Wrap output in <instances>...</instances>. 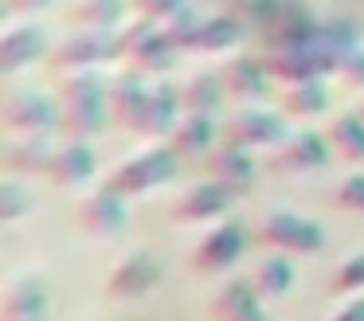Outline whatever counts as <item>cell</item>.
<instances>
[{
  "mask_svg": "<svg viewBox=\"0 0 364 321\" xmlns=\"http://www.w3.org/2000/svg\"><path fill=\"white\" fill-rule=\"evenodd\" d=\"M325 321H364V298H345V305L333 310Z\"/></svg>",
  "mask_w": 364,
  "mask_h": 321,
  "instance_id": "836d02e7",
  "label": "cell"
},
{
  "mask_svg": "<svg viewBox=\"0 0 364 321\" xmlns=\"http://www.w3.org/2000/svg\"><path fill=\"white\" fill-rule=\"evenodd\" d=\"M208 177L220 180L228 192L243 196L247 188L255 184V161H251V149L235 145V141H223L208 153Z\"/></svg>",
  "mask_w": 364,
  "mask_h": 321,
  "instance_id": "e0dca14e",
  "label": "cell"
},
{
  "mask_svg": "<svg viewBox=\"0 0 364 321\" xmlns=\"http://www.w3.org/2000/svg\"><path fill=\"white\" fill-rule=\"evenodd\" d=\"M149 78H145V70H129V75H122L118 83L110 86V114L118 117L126 130H141V114H145V102H149Z\"/></svg>",
  "mask_w": 364,
  "mask_h": 321,
  "instance_id": "ac0fdd59",
  "label": "cell"
},
{
  "mask_svg": "<svg viewBox=\"0 0 364 321\" xmlns=\"http://www.w3.org/2000/svg\"><path fill=\"white\" fill-rule=\"evenodd\" d=\"M333 200H337L345 211H353V216H364V172L341 180V188H337V196H333Z\"/></svg>",
  "mask_w": 364,
  "mask_h": 321,
  "instance_id": "4dcf8cb0",
  "label": "cell"
},
{
  "mask_svg": "<svg viewBox=\"0 0 364 321\" xmlns=\"http://www.w3.org/2000/svg\"><path fill=\"white\" fill-rule=\"evenodd\" d=\"M235 204V192L220 184V180H204V184H188L181 196L173 200L168 216H173L176 227H188V223H208V219H220L231 211Z\"/></svg>",
  "mask_w": 364,
  "mask_h": 321,
  "instance_id": "9c48e42d",
  "label": "cell"
},
{
  "mask_svg": "<svg viewBox=\"0 0 364 321\" xmlns=\"http://www.w3.org/2000/svg\"><path fill=\"white\" fill-rule=\"evenodd\" d=\"M137 8L145 12V20H157V23H165V20H173L176 12H184V0H137Z\"/></svg>",
  "mask_w": 364,
  "mask_h": 321,
  "instance_id": "d6a6232c",
  "label": "cell"
},
{
  "mask_svg": "<svg viewBox=\"0 0 364 321\" xmlns=\"http://www.w3.org/2000/svg\"><path fill=\"white\" fill-rule=\"evenodd\" d=\"M122 51L129 55V59L137 63V70H145V75H157V70H168L173 67V39H168L165 23L157 20H141L134 23V28L122 31Z\"/></svg>",
  "mask_w": 364,
  "mask_h": 321,
  "instance_id": "ba28073f",
  "label": "cell"
},
{
  "mask_svg": "<svg viewBox=\"0 0 364 321\" xmlns=\"http://www.w3.org/2000/svg\"><path fill=\"white\" fill-rule=\"evenodd\" d=\"M255 239L267 243V247H274V251H286V255H314V251H321L325 231H321V223L298 216V211L274 208V211H267V216L259 219Z\"/></svg>",
  "mask_w": 364,
  "mask_h": 321,
  "instance_id": "277c9868",
  "label": "cell"
},
{
  "mask_svg": "<svg viewBox=\"0 0 364 321\" xmlns=\"http://www.w3.org/2000/svg\"><path fill=\"white\" fill-rule=\"evenodd\" d=\"M228 321H270V317H267V310H262V302H255V305H247L243 313H235V317H228Z\"/></svg>",
  "mask_w": 364,
  "mask_h": 321,
  "instance_id": "e575fe53",
  "label": "cell"
},
{
  "mask_svg": "<svg viewBox=\"0 0 364 321\" xmlns=\"http://www.w3.org/2000/svg\"><path fill=\"white\" fill-rule=\"evenodd\" d=\"M255 302H262V298L255 294L251 278H231V282H223V286L212 294V302H208V317H212V321H228V317L243 313L247 305H255Z\"/></svg>",
  "mask_w": 364,
  "mask_h": 321,
  "instance_id": "484cf974",
  "label": "cell"
},
{
  "mask_svg": "<svg viewBox=\"0 0 364 321\" xmlns=\"http://www.w3.org/2000/svg\"><path fill=\"white\" fill-rule=\"evenodd\" d=\"M110 117V86L90 70H67L59 83V130L75 141H90Z\"/></svg>",
  "mask_w": 364,
  "mask_h": 321,
  "instance_id": "6da1fadb",
  "label": "cell"
},
{
  "mask_svg": "<svg viewBox=\"0 0 364 321\" xmlns=\"http://www.w3.org/2000/svg\"><path fill=\"white\" fill-rule=\"evenodd\" d=\"M0 321H48V286L43 274L24 270L0 290Z\"/></svg>",
  "mask_w": 364,
  "mask_h": 321,
  "instance_id": "8fae6325",
  "label": "cell"
},
{
  "mask_svg": "<svg viewBox=\"0 0 364 321\" xmlns=\"http://www.w3.org/2000/svg\"><path fill=\"white\" fill-rule=\"evenodd\" d=\"M286 137H290V133H286L282 114H270V110H262V106H243L228 122V141H235V145H243V149H274V145H282Z\"/></svg>",
  "mask_w": 364,
  "mask_h": 321,
  "instance_id": "5bb4252c",
  "label": "cell"
},
{
  "mask_svg": "<svg viewBox=\"0 0 364 321\" xmlns=\"http://www.w3.org/2000/svg\"><path fill=\"white\" fill-rule=\"evenodd\" d=\"M356 114H360V117H364V102H360V110H356Z\"/></svg>",
  "mask_w": 364,
  "mask_h": 321,
  "instance_id": "8d00e7d4",
  "label": "cell"
},
{
  "mask_svg": "<svg viewBox=\"0 0 364 321\" xmlns=\"http://www.w3.org/2000/svg\"><path fill=\"white\" fill-rule=\"evenodd\" d=\"M270 78H282L286 86L290 83H306V78H325L337 70V55L321 43V36L309 39V43H282V47H270L267 59Z\"/></svg>",
  "mask_w": 364,
  "mask_h": 321,
  "instance_id": "3957f363",
  "label": "cell"
},
{
  "mask_svg": "<svg viewBox=\"0 0 364 321\" xmlns=\"http://www.w3.org/2000/svg\"><path fill=\"white\" fill-rule=\"evenodd\" d=\"M220 78H223V90L235 94V98L251 102V98H262L270 86V70L262 59H247V55H235L220 67Z\"/></svg>",
  "mask_w": 364,
  "mask_h": 321,
  "instance_id": "ffe728a7",
  "label": "cell"
},
{
  "mask_svg": "<svg viewBox=\"0 0 364 321\" xmlns=\"http://www.w3.org/2000/svg\"><path fill=\"white\" fill-rule=\"evenodd\" d=\"M118 51H122V36H114V31H75L67 43L55 47L51 63L59 70H90L98 63L114 59Z\"/></svg>",
  "mask_w": 364,
  "mask_h": 321,
  "instance_id": "4fadbf2b",
  "label": "cell"
},
{
  "mask_svg": "<svg viewBox=\"0 0 364 321\" xmlns=\"http://www.w3.org/2000/svg\"><path fill=\"white\" fill-rule=\"evenodd\" d=\"M0 117L12 133H51L59 130V106L40 90H12L0 106Z\"/></svg>",
  "mask_w": 364,
  "mask_h": 321,
  "instance_id": "30bf717a",
  "label": "cell"
},
{
  "mask_svg": "<svg viewBox=\"0 0 364 321\" xmlns=\"http://www.w3.org/2000/svg\"><path fill=\"white\" fill-rule=\"evenodd\" d=\"M32 208H36L32 192H28L16 177H9L4 184H0V219H4V223H16V219L28 216Z\"/></svg>",
  "mask_w": 364,
  "mask_h": 321,
  "instance_id": "f1b7e54d",
  "label": "cell"
},
{
  "mask_svg": "<svg viewBox=\"0 0 364 321\" xmlns=\"http://www.w3.org/2000/svg\"><path fill=\"white\" fill-rule=\"evenodd\" d=\"M329 110V90H325V78H306V83H290L282 90V114L294 122H306V117H321Z\"/></svg>",
  "mask_w": 364,
  "mask_h": 321,
  "instance_id": "7402d4cb",
  "label": "cell"
},
{
  "mask_svg": "<svg viewBox=\"0 0 364 321\" xmlns=\"http://www.w3.org/2000/svg\"><path fill=\"white\" fill-rule=\"evenodd\" d=\"M329 145L345 153L348 161H364V117L360 114H341L329 125Z\"/></svg>",
  "mask_w": 364,
  "mask_h": 321,
  "instance_id": "83f0119b",
  "label": "cell"
},
{
  "mask_svg": "<svg viewBox=\"0 0 364 321\" xmlns=\"http://www.w3.org/2000/svg\"><path fill=\"white\" fill-rule=\"evenodd\" d=\"M251 286H255V294H259V298H282V294H290V286H294V266H290V258H286V251L267 255L262 263H255Z\"/></svg>",
  "mask_w": 364,
  "mask_h": 321,
  "instance_id": "603a6c76",
  "label": "cell"
},
{
  "mask_svg": "<svg viewBox=\"0 0 364 321\" xmlns=\"http://www.w3.org/2000/svg\"><path fill=\"white\" fill-rule=\"evenodd\" d=\"M247 243H251V235H247V227L239 219H220L215 227H208L200 235L188 263L196 274H223L247 255Z\"/></svg>",
  "mask_w": 364,
  "mask_h": 321,
  "instance_id": "5b68a950",
  "label": "cell"
},
{
  "mask_svg": "<svg viewBox=\"0 0 364 321\" xmlns=\"http://www.w3.org/2000/svg\"><path fill=\"white\" fill-rule=\"evenodd\" d=\"M55 149L59 145H51V133H16V137L4 141L0 164L9 177H48Z\"/></svg>",
  "mask_w": 364,
  "mask_h": 321,
  "instance_id": "7c38bea8",
  "label": "cell"
},
{
  "mask_svg": "<svg viewBox=\"0 0 364 321\" xmlns=\"http://www.w3.org/2000/svg\"><path fill=\"white\" fill-rule=\"evenodd\" d=\"M235 43H239V20H231V16H212V20H200L192 51H231Z\"/></svg>",
  "mask_w": 364,
  "mask_h": 321,
  "instance_id": "4316f807",
  "label": "cell"
},
{
  "mask_svg": "<svg viewBox=\"0 0 364 321\" xmlns=\"http://www.w3.org/2000/svg\"><path fill=\"white\" fill-rule=\"evenodd\" d=\"M75 216H79V227H82V231L95 235V239H114V235H122V231H126V223H129L126 196L114 192L110 184L90 188V192L79 200Z\"/></svg>",
  "mask_w": 364,
  "mask_h": 321,
  "instance_id": "52a82bcc",
  "label": "cell"
},
{
  "mask_svg": "<svg viewBox=\"0 0 364 321\" xmlns=\"http://www.w3.org/2000/svg\"><path fill=\"white\" fill-rule=\"evenodd\" d=\"M48 4H55V0H9L12 12H36V8H48Z\"/></svg>",
  "mask_w": 364,
  "mask_h": 321,
  "instance_id": "d590c367",
  "label": "cell"
},
{
  "mask_svg": "<svg viewBox=\"0 0 364 321\" xmlns=\"http://www.w3.org/2000/svg\"><path fill=\"white\" fill-rule=\"evenodd\" d=\"M220 98H223L220 70H200V75H192L188 83L181 86V102L192 114H215V110H220Z\"/></svg>",
  "mask_w": 364,
  "mask_h": 321,
  "instance_id": "d4e9b609",
  "label": "cell"
},
{
  "mask_svg": "<svg viewBox=\"0 0 364 321\" xmlns=\"http://www.w3.org/2000/svg\"><path fill=\"white\" fill-rule=\"evenodd\" d=\"M48 55V36H43L40 23H16L0 36V70L4 75H16V70L32 67Z\"/></svg>",
  "mask_w": 364,
  "mask_h": 321,
  "instance_id": "2e32d148",
  "label": "cell"
},
{
  "mask_svg": "<svg viewBox=\"0 0 364 321\" xmlns=\"http://www.w3.org/2000/svg\"><path fill=\"white\" fill-rule=\"evenodd\" d=\"M90 177H95V149H90V141L67 137L63 145L55 149V161H51L48 180L55 188H75V184H87Z\"/></svg>",
  "mask_w": 364,
  "mask_h": 321,
  "instance_id": "d6986e66",
  "label": "cell"
},
{
  "mask_svg": "<svg viewBox=\"0 0 364 321\" xmlns=\"http://www.w3.org/2000/svg\"><path fill=\"white\" fill-rule=\"evenodd\" d=\"M215 137H220L215 114H192V110H184L176 130L168 133V145L176 149V157H196V153H212Z\"/></svg>",
  "mask_w": 364,
  "mask_h": 321,
  "instance_id": "44dd1931",
  "label": "cell"
},
{
  "mask_svg": "<svg viewBox=\"0 0 364 321\" xmlns=\"http://www.w3.org/2000/svg\"><path fill=\"white\" fill-rule=\"evenodd\" d=\"M329 161V141L321 133H290L282 145L270 149V172H314Z\"/></svg>",
  "mask_w": 364,
  "mask_h": 321,
  "instance_id": "9a60e30c",
  "label": "cell"
},
{
  "mask_svg": "<svg viewBox=\"0 0 364 321\" xmlns=\"http://www.w3.org/2000/svg\"><path fill=\"white\" fill-rule=\"evenodd\" d=\"M329 290L337 298H353V294H364V251L360 255H348L345 263L333 270L329 278Z\"/></svg>",
  "mask_w": 364,
  "mask_h": 321,
  "instance_id": "f546056e",
  "label": "cell"
},
{
  "mask_svg": "<svg viewBox=\"0 0 364 321\" xmlns=\"http://www.w3.org/2000/svg\"><path fill=\"white\" fill-rule=\"evenodd\" d=\"M176 169H181V157H176L173 145H145V149H137L134 157H126V161L110 172L106 184L122 196H145L157 184H168V180L176 177Z\"/></svg>",
  "mask_w": 364,
  "mask_h": 321,
  "instance_id": "7a4b0ae2",
  "label": "cell"
},
{
  "mask_svg": "<svg viewBox=\"0 0 364 321\" xmlns=\"http://www.w3.org/2000/svg\"><path fill=\"white\" fill-rule=\"evenodd\" d=\"M337 75L345 78L348 86H356V90H364V43L348 47L345 55L337 59Z\"/></svg>",
  "mask_w": 364,
  "mask_h": 321,
  "instance_id": "1f68e13d",
  "label": "cell"
},
{
  "mask_svg": "<svg viewBox=\"0 0 364 321\" xmlns=\"http://www.w3.org/2000/svg\"><path fill=\"white\" fill-rule=\"evenodd\" d=\"M161 282V263L149 255V251H129L126 258H118V263L110 266V274H106V302H137V298H145L149 290H157Z\"/></svg>",
  "mask_w": 364,
  "mask_h": 321,
  "instance_id": "8992f818",
  "label": "cell"
},
{
  "mask_svg": "<svg viewBox=\"0 0 364 321\" xmlns=\"http://www.w3.org/2000/svg\"><path fill=\"white\" fill-rule=\"evenodd\" d=\"M126 16V0H79L67 20L79 31H114Z\"/></svg>",
  "mask_w": 364,
  "mask_h": 321,
  "instance_id": "cb8c5ba5",
  "label": "cell"
}]
</instances>
